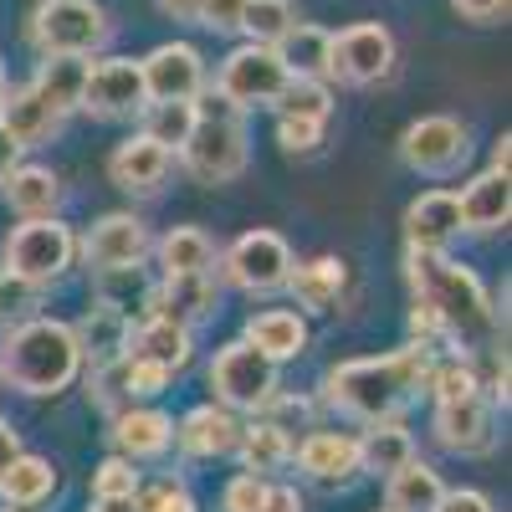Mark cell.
Segmentation results:
<instances>
[{"instance_id":"14","label":"cell","mask_w":512,"mask_h":512,"mask_svg":"<svg viewBox=\"0 0 512 512\" xmlns=\"http://www.w3.org/2000/svg\"><path fill=\"white\" fill-rule=\"evenodd\" d=\"M144 98L149 103H195L205 88V57L190 47V41H164L154 47L144 62Z\"/></svg>"},{"instance_id":"55","label":"cell","mask_w":512,"mask_h":512,"mask_svg":"<svg viewBox=\"0 0 512 512\" xmlns=\"http://www.w3.org/2000/svg\"><path fill=\"white\" fill-rule=\"evenodd\" d=\"M384 512H390V507H384Z\"/></svg>"},{"instance_id":"20","label":"cell","mask_w":512,"mask_h":512,"mask_svg":"<svg viewBox=\"0 0 512 512\" xmlns=\"http://www.w3.org/2000/svg\"><path fill=\"white\" fill-rule=\"evenodd\" d=\"M169 169H175V154H169L164 144L134 134V139H123L113 154H108V175L118 190L128 195H154L164 180H169Z\"/></svg>"},{"instance_id":"38","label":"cell","mask_w":512,"mask_h":512,"mask_svg":"<svg viewBox=\"0 0 512 512\" xmlns=\"http://www.w3.org/2000/svg\"><path fill=\"white\" fill-rule=\"evenodd\" d=\"M144 128L139 134L164 144L169 154H180V144L190 139V128H195V103H144Z\"/></svg>"},{"instance_id":"45","label":"cell","mask_w":512,"mask_h":512,"mask_svg":"<svg viewBox=\"0 0 512 512\" xmlns=\"http://www.w3.org/2000/svg\"><path fill=\"white\" fill-rule=\"evenodd\" d=\"M241 11H246V0H205V16H200V26H205V31H221V36H231V31H241Z\"/></svg>"},{"instance_id":"28","label":"cell","mask_w":512,"mask_h":512,"mask_svg":"<svg viewBox=\"0 0 512 512\" xmlns=\"http://www.w3.org/2000/svg\"><path fill=\"white\" fill-rule=\"evenodd\" d=\"M441 497H446L441 472L431 461H420V456H410L400 472L384 477V507H390V512H436Z\"/></svg>"},{"instance_id":"10","label":"cell","mask_w":512,"mask_h":512,"mask_svg":"<svg viewBox=\"0 0 512 512\" xmlns=\"http://www.w3.org/2000/svg\"><path fill=\"white\" fill-rule=\"evenodd\" d=\"M221 272L231 287L241 292H277L287 287V272H292V246L277 236V231H246L226 246L221 256Z\"/></svg>"},{"instance_id":"34","label":"cell","mask_w":512,"mask_h":512,"mask_svg":"<svg viewBox=\"0 0 512 512\" xmlns=\"http://www.w3.org/2000/svg\"><path fill=\"white\" fill-rule=\"evenodd\" d=\"M159 267H164V277L216 272V241H210L200 226H175L159 241Z\"/></svg>"},{"instance_id":"52","label":"cell","mask_w":512,"mask_h":512,"mask_svg":"<svg viewBox=\"0 0 512 512\" xmlns=\"http://www.w3.org/2000/svg\"><path fill=\"white\" fill-rule=\"evenodd\" d=\"M507 159H512V139L502 134V139H497V149H492V169H502V175H507Z\"/></svg>"},{"instance_id":"43","label":"cell","mask_w":512,"mask_h":512,"mask_svg":"<svg viewBox=\"0 0 512 512\" xmlns=\"http://www.w3.org/2000/svg\"><path fill=\"white\" fill-rule=\"evenodd\" d=\"M323 128H328V123H313V118H282V113H277V144H282L287 154H313V149L323 144Z\"/></svg>"},{"instance_id":"6","label":"cell","mask_w":512,"mask_h":512,"mask_svg":"<svg viewBox=\"0 0 512 512\" xmlns=\"http://www.w3.org/2000/svg\"><path fill=\"white\" fill-rule=\"evenodd\" d=\"M113 21L98 0H41L31 11V47L41 57H93L108 41Z\"/></svg>"},{"instance_id":"22","label":"cell","mask_w":512,"mask_h":512,"mask_svg":"<svg viewBox=\"0 0 512 512\" xmlns=\"http://www.w3.org/2000/svg\"><path fill=\"white\" fill-rule=\"evenodd\" d=\"M128 359H144L164 374H180L195 359V333L169 318H139L134 333H128Z\"/></svg>"},{"instance_id":"3","label":"cell","mask_w":512,"mask_h":512,"mask_svg":"<svg viewBox=\"0 0 512 512\" xmlns=\"http://www.w3.org/2000/svg\"><path fill=\"white\" fill-rule=\"evenodd\" d=\"M82 364H88L82 344L72 323L62 318H26V323H11L6 338H0V379L31 400L72 390L82 379Z\"/></svg>"},{"instance_id":"48","label":"cell","mask_w":512,"mask_h":512,"mask_svg":"<svg viewBox=\"0 0 512 512\" xmlns=\"http://www.w3.org/2000/svg\"><path fill=\"white\" fill-rule=\"evenodd\" d=\"M436 512H492V502H487V492H477V487H456V492L441 497Z\"/></svg>"},{"instance_id":"26","label":"cell","mask_w":512,"mask_h":512,"mask_svg":"<svg viewBox=\"0 0 512 512\" xmlns=\"http://www.w3.org/2000/svg\"><path fill=\"white\" fill-rule=\"evenodd\" d=\"M344 262L338 256H313V262H292L287 272V292H292V303L303 308V313H333L338 308V297H344Z\"/></svg>"},{"instance_id":"7","label":"cell","mask_w":512,"mask_h":512,"mask_svg":"<svg viewBox=\"0 0 512 512\" xmlns=\"http://www.w3.org/2000/svg\"><path fill=\"white\" fill-rule=\"evenodd\" d=\"M210 390H216V405L226 410H262V400L282 390V384H277V364L262 349H251L246 338H231L210 359Z\"/></svg>"},{"instance_id":"30","label":"cell","mask_w":512,"mask_h":512,"mask_svg":"<svg viewBox=\"0 0 512 512\" xmlns=\"http://www.w3.org/2000/svg\"><path fill=\"white\" fill-rule=\"evenodd\" d=\"M328 41L333 31L323 26H308V21H297L282 41H277V62L287 67V77H313V82H333V67H328Z\"/></svg>"},{"instance_id":"29","label":"cell","mask_w":512,"mask_h":512,"mask_svg":"<svg viewBox=\"0 0 512 512\" xmlns=\"http://www.w3.org/2000/svg\"><path fill=\"white\" fill-rule=\"evenodd\" d=\"M52 492H57V466L31 451H21L0 477V497H6L11 512H36L41 502H52Z\"/></svg>"},{"instance_id":"8","label":"cell","mask_w":512,"mask_h":512,"mask_svg":"<svg viewBox=\"0 0 512 512\" xmlns=\"http://www.w3.org/2000/svg\"><path fill=\"white\" fill-rule=\"evenodd\" d=\"M287 67L277 62V52L272 47H236L226 62H221V72H216V98L221 103H231L236 113H246V108H277V98H282V88H287Z\"/></svg>"},{"instance_id":"21","label":"cell","mask_w":512,"mask_h":512,"mask_svg":"<svg viewBox=\"0 0 512 512\" xmlns=\"http://www.w3.org/2000/svg\"><path fill=\"white\" fill-rule=\"evenodd\" d=\"M456 210H461V231L472 236H492L512 221V180L502 169H482L477 180H466V190L456 195Z\"/></svg>"},{"instance_id":"16","label":"cell","mask_w":512,"mask_h":512,"mask_svg":"<svg viewBox=\"0 0 512 512\" xmlns=\"http://www.w3.org/2000/svg\"><path fill=\"white\" fill-rule=\"evenodd\" d=\"M431 431L446 451L456 456H487L497 446V410L482 400V395H466V400H446L436 405V420Z\"/></svg>"},{"instance_id":"50","label":"cell","mask_w":512,"mask_h":512,"mask_svg":"<svg viewBox=\"0 0 512 512\" xmlns=\"http://www.w3.org/2000/svg\"><path fill=\"white\" fill-rule=\"evenodd\" d=\"M16 456H21V431H16L6 415H0V477H6V466H11Z\"/></svg>"},{"instance_id":"11","label":"cell","mask_w":512,"mask_h":512,"mask_svg":"<svg viewBox=\"0 0 512 512\" xmlns=\"http://www.w3.org/2000/svg\"><path fill=\"white\" fill-rule=\"evenodd\" d=\"M466 154H472L466 123H456L446 113L415 118L405 134H400V159L415 169V175H451V169H461Z\"/></svg>"},{"instance_id":"37","label":"cell","mask_w":512,"mask_h":512,"mask_svg":"<svg viewBox=\"0 0 512 512\" xmlns=\"http://www.w3.org/2000/svg\"><path fill=\"white\" fill-rule=\"evenodd\" d=\"M292 26H297L292 0H246V11H241V36L251 47H277Z\"/></svg>"},{"instance_id":"51","label":"cell","mask_w":512,"mask_h":512,"mask_svg":"<svg viewBox=\"0 0 512 512\" xmlns=\"http://www.w3.org/2000/svg\"><path fill=\"white\" fill-rule=\"evenodd\" d=\"M16 164H21V149L11 144V134H6V128H0V180H6Z\"/></svg>"},{"instance_id":"42","label":"cell","mask_w":512,"mask_h":512,"mask_svg":"<svg viewBox=\"0 0 512 512\" xmlns=\"http://www.w3.org/2000/svg\"><path fill=\"white\" fill-rule=\"evenodd\" d=\"M139 472H134V461H123V456H108L98 472H93V502H123V497H134L139 492Z\"/></svg>"},{"instance_id":"23","label":"cell","mask_w":512,"mask_h":512,"mask_svg":"<svg viewBox=\"0 0 512 512\" xmlns=\"http://www.w3.org/2000/svg\"><path fill=\"white\" fill-rule=\"evenodd\" d=\"M451 236H461V210L451 190H425L405 210V241L410 251H446Z\"/></svg>"},{"instance_id":"54","label":"cell","mask_w":512,"mask_h":512,"mask_svg":"<svg viewBox=\"0 0 512 512\" xmlns=\"http://www.w3.org/2000/svg\"><path fill=\"white\" fill-rule=\"evenodd\" d=\"M6 98H11V77H6V62H0V108H6Z\"/></svg>"},{"instance_id":"36","label":"cell","mask_w":512,"mask_h":512,"mask_svg":"<svg viewBox=\"0 0 512 512\" xmlns=\"http://www.w3.org/2000/svg\"><path fill=\"white\" fill-rule=\"evenodd\" d=\"M436 405L446 400H466V395H482V379H477V364L466 354H431V369H425V384Z\"/></svg>"},{"instance_id":"35","label":"cell","mask_w":512,"mask_h":512,"mask_svg":"<svg viewBox=\"0 0 512 512\" xmlns=\"http://www.w3.org/2000/svg\"><path fill=\"white\" fill-rule=\"evenodd\" d=\"M292 436H282L277 425H267V420H251V425H241V441H236V456H241V466L251 477H272V472H282V466L292 461Z\"/></svg>"},{"instance_id":"32","label":"cell","mask_w":512,"mask_h":512,"mask_svg":"<svg viewBox=\"0 0 512 512\" xmlns=\"http://www.w3.org/2000/svg\"><path fill=\"white\" fill-rule=\"evenodd\" d=\"M0 128L11 134V144L26 154V149H36V144H47L57 128H62V113H52L47 103H41L31 88H21V93H11L6 98V108H0Z\"/></svg>"},{"instance_id":"9","label":"cell","mask_w":512,"mask_h":512,"mask_svg":"<svg viewBox=\"0 0 512 512\" xmlns=\"http://www.w3.org/2000/svg\"><path fill=\"white\" fill-rule=\"evenodd\" d=\"M328 67H333L338 82H349V88H374V82H384L395 72V36H390V26L354 21L344 31H333Z\"/></svg>"},{"instance_id":"2","label":"cell","mask_w":512,"mask_h":512,"mask_svg":"<svg viewBox=\"0 0 512 512\" xmlns=\"http://www.w3.org/2000/svg\"><path fill=\"white\" fill-rule=\"evenodd\" d=\"M431 354H436V349L405 344V349L384 354V359H344V364L328 369L323 400H328L338 415L364 420V425L395 420V410L420 395L425 369H431Z\"/></svg>"},{"instance_id":"1","label":"cell","mask_w":512,"mask_h":512,"mask_svg":"<svg viewBox=\"0 0 512 512\" xmlns=\"http://www.w3.org/2000/svg\"><path fill=\"white\" fill-rule=\"evenodd\" d=\"M405 277H410L415 303H425L436 313L451 354L477 359V354L497 349V333L507 328V313H497V303L487 297V287L477 282L472 267L451 262L446 251H410Z\"/></svg>"},{"instance_id":"40","label":"cell","mask_w":512,"mask_h":512,"mask_svg":"<svg viewBox=\"0 0 512 512\" xmlns=\"http://www.w3.org/2000/svg\"><path fill=\"white\" fill-rule=\"evenodd\" d=\"M134 512H200V507H195V492L180 477H159V482H139Z\"/></svg>"},{"instance_id":"13","label":"cell","mask_w":512,"mask_h":512,"mask_svg":"<svg viewBox=\"0 0 512 512\" xmlns=\"http://www.w3.org/2000/svg\"><path fill=\"white\" fill-rule=\"evenodd\" d=\"M82 262L93 272H123V267H144V256L154 251L149 241V226L139 216H128V210H113V216L93 221V231L77 241Z\"/></svg>"},{"instance_id":"19","label":"cell","mask_w":512,"mask_h":512,"mask_svg":"<svg viewBox=\"0 0 512 512\" xmlns=\"http://www.w3.org/2000/svg\"><path fill=\"white\" fill-rule=\"evenodd\" d=\"M113 456L123 461H159L169 446H175V420L164 410H149V405H128L113 415Z\"/></svg>"},{"instance_id":"5","label":"cell","mask_w":512,"mask_h":512,"mask_svg":"<svg viewBox=\"0 0 512 512\" xmlns=\"http://www.w3.org/2000/svg\"><path fill=\"white\" fill-rule=\"evenodd\" d=\"M0 262H6V272L0 277H16L26 287H52L57 277H67V267L77 262V231L57 216L47 221H21L11 226L6 246H0Z\"/></svg>"},{"instance_id":"44","label":"cell","mask_w":512,"mask_h":512,"mask_svg":"<svg viewBox=\"0 0 512 512\" xmlns=\"http://www.w3.org/2000/svg\"><path fill=\"white\" fill-rule=\"evenodd\" d=\"M262 497H267V477H231L226 492H221V512H262Z\"/></svg>"},{"instance_id":"4","label":"cell","mask_w":512,"mask_h":512,"mask_svg":"<svg viewBox=\"0 0 512 512\" xmlns=\"http://www.w3.org/2000/svg\"><path fill=\"white\" fill-rule=\"evenodd\" d=\"M251 159V144H246V123L231 103H221L216 93L210 98H195V128L190 139L180 144V164L190 169V180L200 185H231Z\"/></svg>"},{"instance_id":"17","label":"cell","mask_w":512,"mask_h":512,"mask_svg":"<svg viewBox=\"0 0 512 512\" xmlns=\"http://www.w3.org/2000/svg\"><path fill=\"white\" fill-rule=\"evenodd\" d=\"M303 477L318 487H349L359 477V436L344 431H308L303 441L292 446Z\"/></svg>"},{"instance_id":"46","label":"cell","mask_w":512,"mask_h":512,"mask_svg":"<svg viewBox=\"0 0 512 512\" xmlns=\"http://www.w3.org/2000/svg\"><path fill=\"white\" fill-rule=\"evenodd\" d=\"M507 6H512V0H451V11H456V16H466V21H477V26L502 21V16H507Z\"/></svg>"},{"instance_id":"47","label":"cell","mask_w":512,"mask_h":512,"mask_svg":"<svg viewBox=\"0 0 512 512\" xmlns=\"http://www.w3.org/2000/svg\"><path fill=\"white\" fill-rule=\"evenodd\" d=\"M262 512H308V502H303V492H297V487H287V482H267Z\"/></svg>"},{"instance_id":"39","label":"cell","mask_w":512,"mask_h":512,"mask_svg":"<svg viewBox=\"0 0 512 512\" xmlns=\"http://www.w3.org/2000/svg\"><path fill=\"white\" fill-rule=\"evenodd\" d=\"M277 113L282 118H313V123H328L333 118V88L328 82H313V77H292L282 98H277Z\"/></svg>"},{"instance_id":"49","label":"cell","mask_w":512,"mask_h":512,"mask_svg":"<svg viewBox=\"0 0 512 512\" xmlns=\"http://www.w3.org/2000/svg\"><path fill=\"white\" fill-rule=\"evenodd\" d=\"M159 11H164L169 21H185V26H200V16H205V0H159Z\"/></svg>"},{"instance_id":"15","label":"cell","mask_w":512,"mask_h":512,"mask_svg":"<svg viewBox=\"0 0 512 512\" xmlns=\"http://www.w3.org/2000/svg\"><path fill=\"white\" fill-rule=\"evenodd\" d=\"M221 313V282L216 272H195V277H164L149 303H144V318H169L180 328H195V323H210Z\"/></svg>"},{"instance_id":"31","label":"cell","mask_w":512,"mask_h":512,"mask_svg":"<svg viewBox=\"0 0 512 512\" xmlns=\"http://www.w3.org/2000/svg\"><path fill=\"white\" fill-rule=\"evenodd\" d=\"M82 82H88V57H41V67L31 77V93L52 113L67 118L82 103Z\"/></svg>"},{"instance_id":"25","label":"cell","mask_w":512,"mask_h":512,"mask_svg":"<svg viewBox=\"0 0 512 512\" xmlns=\"http://www.w3.org/2000/svg\"><path fill=\"white\" fill-rule=\"evenodd\" d=\"M0 195H6V205L16 210L21 221H47L57 216V205H62V180H57V169L47 164H16L6 180H0Z\"/></svg>"},{"instance_id":"33","label":"cell","mask_w":512,"mask_h":512,"mask_svg":"<svg viewBox=\"0 0 512 512\" xmlns=\"http://www.w3.org/2000/svg\"><path fill=\"white\" fill-rule=\"evenodd\" d=\"M415 456V436L405 431L400 420H379V425H369V431L359 436V472H369V477H390V472H400V466Z\"/></svg>"},{"instance_id":"27","label":"cell","mask_w":512,"mask_h":512,"mask_svg":"<svg viewBox=\"0 0 512 512\" xmlns=\"http://www.w3.org/2000/svg\"><path fill=\"white\" fill-rule=\"evenodd\" d=\"M241 338L251 349H262L272 364H287V359H297L308 349V323H303V313H292V308H262L246 323Z\"/></svg>"},{"instance_id":"56","label":"cell","mask_w":512,"mask_h":512,"mask_svg":"<svg viewBox=\"0 0 512 512\" xmlns=\"http://www.w3.org/2000/svg\"><path fill=\"white\" fill-rule=\"evenodd\" d=\"M6 512H11V507H6Z\"/></svg>"},{"instance_id":"41","label":"cell","mask_w":512,"mask_h":512,"mask_svg":"<svg viewBox=\"0 0 512 512\" xmlns=\"http://www.w3.org/2000/svg\"><path fill=\"white\" fill-rule=\"evenodd\" d=\"M256 420H267V425H277L282 436H292V431H313V400H303V395H287V390H272L267 400H262V410H256Z\"/></svg>"},{"instance_id":"24","label":"cell","mask_w":512,"mask_h":512,"mask_svg":"<svg viewBox=\"0 0 512 512\" xmlns=\"http://www.w3.org/2000/svg\"><path fill=\"white\" fill-rule=\"evenodd\" d=\"M72 333H77V344H82V359L98 369V364H113V359L128 354V333H134V318L98 297V303L72 323Z\"/></svg>"},{"instance_id":"12","label":"cell","mask_w":512,"mask_h":512,"mask_svg":"<svg viewBox=\"0 0 512 512\" xmlns=\"http://www.w3.org/2000/svg\"><path fill=\"white\" fill-rule=\"evenodd\" d=\"M144 72L134 57H103L88 62V82H82V113L93 118H134L144 113Z\"/></svg>"},{"instance_id":"18","label":"cell","mask_w":512,"mask_h":512,"mask_svg":"<svg viewBox=\"0 0 512 512\" xmlns=\"http://www.w3.org/2000/svg\"><path fill=\"white\" fill-rule=\"evenodd\" d=\"M236 441H241V420L236 410L226 405H195L180 425H175V446L195 461H221V456H236Z\"/></svg>"},{"instance_id":"53","label":"cell","mask_w":512,"mask_h":512,"mask_svg":"<svg viewBox=\"0 0 512 512\" xmlns=\"http://www.w3.org/2000/svg\"><path fill=\"white\" fill-rule=\"evenodd\" d=\"M93 512H134V497H123V502H93Z\"/></svg>"}]
</instances>
